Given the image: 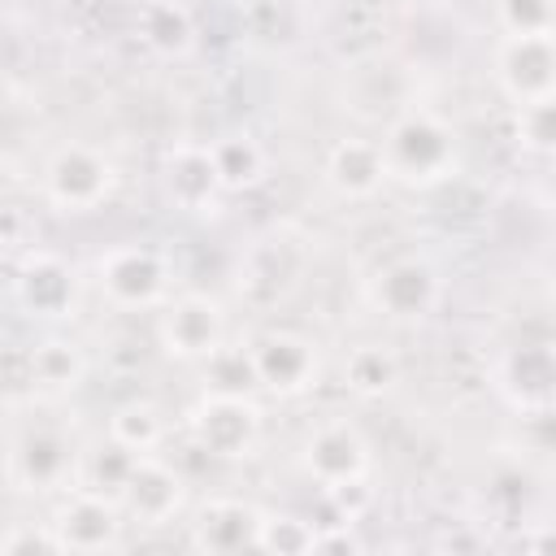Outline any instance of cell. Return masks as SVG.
I'll list each match as a JSON object with an SVG mask.
<instances>
[{"mask_svg": "<svg viewBox=\"0 0 556 556\" xmlns=\"http://www.w3.org/2000/svg\"><path fill=\"white\" fill-rule=\"evenodd\" d=\"M378 143H382L391 182H400L408 191H434V187L452 182L460 169L456 126L421 104H408L400 117H391Z\"/></svg>", "mask_w": 556, "mask_h": 556, "instance_id": "1", "label": "cell"}, {"mask_svg": "<svg viewBox=\"0 0 556 556\" xmlns=\"http://www.w3.org/2000/svg\"><path fill=\"white\" fill-rule=\"evenodd\" d=\"M83 469V447L52 421H22L17 413L9 417V456L4 473L13 491L26 495H61L78 486Z\"/></svg>", "mask_w": 556, "mask_h": 556, "instance_id": "2", "label": "cell"}, {"mask_svg": "<svg viewBox=\"0 0 556 556\" xmlns=\"http://www.w3.org/2000/svg\"><path fill=\"white\" fill-rule=\"evenodd\" d=\"M117 182H122V174H117L113 156L91 143H78V139L52 148L39 169V191L56 213H96L113 200Z\"/></svg>", "mask_w": 556, "mask_h": 556, "instance_id": "3", "label": "cell"}, {"mask_svg": "<svg viewBox=\"0 0 556 556\" xmlns=\"http://www.w3.org/2000/svg\"><path fill=\"white\" fill-rule=\"evenodd\" d=\"M91 274H96L100 295L122 313L161 308L174 295V265L152 243H117L96 256Z\"/></svg>", "mask_w": 556, "mask_h": 556, "instance_id": "4", "label": "cell"}, {"mask_svg": "<svg viewBox=\"0 0 556 556\" xmlns=\"http://www.w3.org/2000/svg\"><path fill=\"white\" fill-rule=\"evenodd\" d=\"M365 300L391 326H421L443 300V274L430 256L404 252V256L382 261L365 278Z\"/></svg>", "mask_w": 556, "mask_h": 556, "instance_id": "5", "label": "cell"}, {"mask_svg": "<svg viewBox=\"0 0 556 556\" xmlns=\"http://www.w3.org/2000/svg\"><path fill=\"white\" fill-rule=\"evenodd\" d=\"M13 300L30 321H70L83 304L78 269L52 248H22L13 256Z\"/></svg>", "mask_w": 556, "mask_h": 556, "instance_id": "6", "label": "cell"}, {"mask_svg": "<svg viewBox=\"0 0 556 556\" xmlns=\"http://www.w3.org/2000/svg\"><path fill=\"white\" fill-rule=\"evenodd\" d=\"M261 404L256 395H213L204 391L187 413V434L200 452L217 460H248L261 443Z\"/></svg>", "mask_w": 556, "mask_h": 556, "instance_id": "7", "label": "cell"}, {"mask_svg": "<svg viewBox=\"0 0 556 556\" xmlns=\"http://www.w3.org/2000/svg\"><path fill=\"white\" fill-rule=\"evenodd\" d=\"M226 343V313L204 291L169 295L156 308V348L169 361H208Z\"/></svg>", "mask_w": 556, "mask_h": 556, "instance_id": "8", "label": "cell"}, {"mask_svg": "<svg viewBox=\"0 0 556 556\" xmlns=\"http://www.w3.org/2000/svg\"><path fill=\"white\" fill-rule=\"evenodd\" d=\"M491 387L513 413H539L556 404V339L508 343L491 361Z\"/></svg>", "mask_w": 556, "mask_h": 556, "instance_id": "9", "label": "cell"}, {"mask_svg": "<svg viewBox=\"0 0 556 556\" xmlns=\"http://www.w3.org/2000/svg\"><path fill=\"white\" fill-rule=\"evenodd\" d=\"M48 521L61 552H113L122 547V530L130 517L113 495H100L91 486H70L56 495Z\"/></svg>", "mask_w": 556, "mask_h": 556, "instance_id": "10", "label": "cell"}, {"mask_svg": "<svg viewBox=\"0 0 556 556\" xmlns=\"http://www.w3.org/2000/svg\"><path fill=\"white\" fill-rule=\"evenodd\" d=\"M300 460H304V473H308L321 491L343 486V482H365L369 469H374L369 439H365L361 426L348 421V417H326V421H317V426L304 434Z\"/></svg>", "mask_w": 556, "mask_h": 556, "instance_id": "11", "label": "cell"}, {"mask_svg": "<svg viewBox=\"0 0 556 556\" xmlns=\"http://www.w3.org/2000/svg\"><path fill=\"white\" fill-rule=\"evenodd\" d=\"M304 265H308L304 243L291 230H274V235L256 239L243 252V261H239V295L248 304H256V308L282 304L300 287Z\"/></svg>", "mask_w": 556, "mask_h": 556, "instance_id": "12", "label": "cell"}, {"mask_svg": "<svg viewBox=\"0 0 556 556\" xmlns=\"http://www.w3.org/2000/svg\"><path fill=\"white\" fill-rule=\"evenodd\" d=\"M248 348H252L256 378H261V391L265 395L295 400V395L313 391L317 378H321V352L300 330H282V326L278 330H261Z\"/></svg>", "mask_w": 556, "mask_h": 556, "instance_id": "13", "label": "cell"}, {"mask_svg": "<svg viewBox=\"0 0 556 556\" xmlns=\"http://www.w3.org/2000/svg\"><path fill=\"white\" fill-rule=\"evenodd\" d=\"M495 83L513 104L556 96V35H504L495 43Z\"/></svg>", "mask_w": 556, "mask_h": 556, "instance_id": "14", "label": "cell"}, {"mask_svg": "<svg viewBox=\"0 0 556 556\" xmlns=\"http://www.w3.org/2000/svg\"><path fill=\"white\" fill-rule=\"evenodd\" d=\"M161 191H165L169 208H178L187 217H208L222 208V195H230L213 165L208 143H174L161 165Z\"/></svg>", "mask_w": 556, "mask_h": 556, "instance_id": "15", "label": "cell"}, {"mask_svg": "<svg viewBox=\"0 0 556 556\" xmlns=\"http://www.w3.org/2000/svg\"><path fill=\"white\" fill-rule=\"evenodd\" d=\"M182 504H187V478L169 460H161L156 452L139 456L135 473H130V482L122 491L126 517L139 521V526H165V521H174L182 513Z\"/></svg>", "mask_w": 556, "mask_h": 556, "instance_id": "16", "label": "cell"}, {"mask_svg": "<svg viewBox=\"0 0 556 556\" xmlns=\"http://www.w3.org/2000/svg\"><path fill=\"white\" fill-rule=\"evenodd\" d=\"M321 174H326V182H330V191H334L339 200H369V195H378V191L391 182L382 143H378V139H361V135L339 139V143L326 152Z\"/></svg>", "mask_w": 556, "mask_h": 556, "instance_id": "17", "label": "cell"}, {"mask_svg": "<svg viewBox=\"0 0 556 556\" xmlns=\"http://www.w3.org/2000/svg\"><path fill=\"white\" fill-rule=\"evenodd\" d=\"M256 534H261V508L230 495L204 500L191 517V547L200 552H243L256 547Z\"/></svg>", "mask_w": 556, "mask_h": 556, "instance_id": "18", "label": "cell"}, {"mask_svg": "<svg viewBox=\"0 0 556 556\" xmlns=\"http://www.w3.org/2000/svg\"><path fill=\"white\" fill-rule=\"evenodd\" d=\"M83 378H87V352L65 334H48L26 352V382L30 395L39 400H61L78 391Z\"/></svg>", "mask_w": 556, "mask_h": 556, "instance_id": "19", "label": "cell"}, {"mask_svg": "<svg viewBox=\"0 0 556 556\" xmlns=\"http://www.w3.org/2000/svg\"><path fill=\"white\" fill-rule=\"evenodd\" d=\"M139 39L165 61H178L195 48V17L182 0H143L139 4Z\"/></svg>", "mask_w": 556, "mask_h": 556, "instance_id": "20", "label": "cell"}, {"mask_svg": "<svg viewBox=\"0 0 556 556\" xmlns=\"http://www.w3.org/2000/svg\"><path fill=\"white\" fill-rule=\"evenodd\" d=\"M208 152H213V165H217L226 191H252V187H261L265 174H269V152H265V143H261L256 135H248V130L217 135V139L208 143Z\"/></svg>", "mask_w": 556, "mask_h": 556, "instance_id": "21", "label": "cell"}, {"mask_svg": "<svg viewBox=\"0 0 556 556\" xmlns=\"http://www.w3.org/2000/svg\"><path fill=\"white\" fill-rule=\"evenodd\" d=\"M135 460H139V452H130L126 443H117V439L109 434L104 443L83 447L78 486H91V491L113 495V500L122 504V491H126V482H130V473H135Z\"/></svg>", "mask_w": 556, "mask_h": 556, "instance_id": "22", "label": "cell"}, {"mask_svg": "<svg viewBox=\"0 0 556 556\" xmlns=\"http://www.w3.org/2000/svg\"><path fill=\"white\" fill-rule=\"evenodd\" d=\"M200 378L204 391L213 395H256L261 378H256V361L248 343H222L208 361H200Z\"/></svg>", "mask_w": 556, "mask_h": 556, "instance_id": "23", "label": "cell"}, {"mask_svg": "<svg viewBox=\"0 0 556 556\" xmlns=\"http://www.w3.org/2000/svg\"><path fill=\"white\" fill-rule=\"evenodd\" d=\"M109 434H113L117 443H126L130 452L148 456V452H156V447L165 443L169 421H165V413H161L152 400H126V404H117V408L109 413Z\"/></svg>", "mask_w": 556, "mask_h": 556, "instance_id": "24", "label": "cell"}, {"mask_svg": "<svg viewBox=\"0 0 556 556\" xmlns=\"http://www.w3.org/2000/svg\"><path fill=\"white\" fill-rule=\"evenodd\" d=\"M343 382L361 400H382L400 382V361L378 343H361L343 365Z\"/></svg>", "mask_w": 556, "mask_h": 556, "instance_id": "25", "label": "cell"}, {"mask_svg": "<svg viewBox=\"0 0 556 556\" xmlns=\"http://www.w3.org/2000/svg\"><path fill=\"white\" fill-rule=\"evenodd\" d=\"M256 552H278V556L317 552V521L295 517V513H269V508H261Z\"/></svg>", "mask_w": 556, "mask_h": 556, "instance_id": "26", "label": "cell"}, {"mask_svg": "<svg viewBox=\"0 0 556 556\" xmlns=\"http://www.w3.org/2000/svg\"><path fill=\"white\" fill-rule=\"evenodd\" d=\"M504 35H556V0H495Z\"/></svg>", "mask_w": 556, "mask_h": 556, "instance_id": "27", "label": "cell"}, {"mask_svg": "<svg viewBox=\"0 0 556 556\" xmlns=\"http://www.w3.org/2000/svg\"><path fill=\"white\" fill-rule=\"evenodd\" d=\"M517 143L539 156H556V96L517 104Z\"/></svg>", "mask_w": 556, "mask_h": 556, "instance_id": "28", "label": "cell"}, {"mask_svg": "<svg viewBox=\"0 0 556 556\" xmlns=\"http://www.w3.org/2000/svg\"><path fill=\"white\" fill-rule=\"evenodd\" d=\"M521 443L530 447V456L556 460V404L539 413H521Z\"/></svg>", "mask_w": 556, "mask_h": 556, "instance_id": "29", "label": "cell"}, {"mask_svg": "<svg viewBox=\"0 0 556 556\" xmlns=\"http://www.w3.org/2000/svg\"><path fill=\"white\" fill-rule=\"evenodd\" d=\"M61 552V543H56V534H52V521H39V530H30V526H13L9 534H4V543H0V552L4 556H22V552Z\"/></svg>", "mask_w": 556, "mask_h": 556, "instance_id": "30", "label": "cell"}, {"mask_svg": "<svg viewBox=\"0 0 556 556\" xmlns=\"http://www.w3.org/2000/svg\"><path fill=\"white\" fill-rule=\"evenodd\" d=\"M543 195H547V208H552V213H556V174H552V178H547V187H543Z\"/></svg>", "mask_w": 556, "mask_h": 556, "instance_id": "31", "label": "cell"}, {"mask_svg": "<svg viewBox=\"0 0 556 556\" xmlns=\"http://www.w3.org/2000/svg\"><path fill=\"white\" fill-rule=\"evenodd\" d=\"M243 9H261V4H278V0H239Z\"/></svg>", "mask_w": 556, "mask_h": 556, "instance_id": "32", "label": "cell"}]
</instances>
